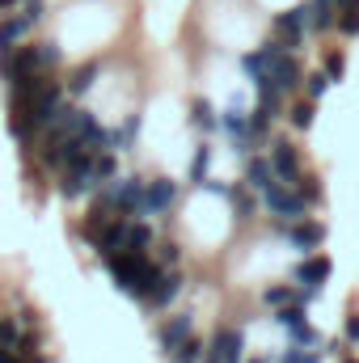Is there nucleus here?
<instances>
[{
  "label": "nucleus",
  "instance_id": "aec40b11",
  "mask_svg": "<svg viewBox=\"0 0 359 363\" xmlns=\"http://www.w3.org/2000/svg\"><path fill=\"white\" fill-rule=\"evenodd\" d=\"M97 72H101V64H97V60L81 64V68L72 72V81H68V93H77V97H81V93H89L93 81H97Z\"/></svg>",
  "mask_w": 359,
  "mask_h": 363
},
{
  "label": "nucleus",
  "instance_id": "7c9ffc66",
  "mask_svg": "<svg viewBox=\"0 0 359 363\" xmlns=\"http://www.w3.org/2000/svg\"><path fill=\"white\" fill-rule=\"evenodd\" d=\"M326 77H330V81H338V77H343V55H338V51H334V55H326Z\"/></svg>",
  "mask_w": 359,
  "mask_h": 363
},
{
  "label": "nucleus",
  "instance_id": "2eb2a0df",
  "mask_svg": "<svg viewBox=\"0 0 359 363\" xmlns=\"http://www.w3.org/2000/svg\"><path fill=\"white\" fill-rule=\"evenodd\" d=\"M30 26H34V21H30L26 13H21V17H4V21H0V51L21 47V38L30 34Z\"/></svg>",
  "mask_w": 359,
  "mask_h": 363
},
{
  "label": "nucleus",
  "instance_id": "20e7f679",
  "mask_svg": "<svg viewBox=\"0 0 359 363\" xmlns=\"http://www.w3.org/2000/svg\"><path fill=\"white\" fill-rule=\"evenodd\" d=\"M263 199H267V207L275 216H287V224H300V216H304V207H309V203L300 199V190H296V186H283V182H275Z\"/></svg>",
  "mask_w": 359,
  "mask_h": 363
},
{
  "label": "nucleus",
  "instance_id": "ddd939ff",
  "mask_svg": "<svg viewBox=\"0 0 359 363\" xmlns=\"http://www.w3.org/2000/svg\"><path fill=\"white\" fill-rule=\"evenodd\" d=\"M309 26H313L317 34L334 30V26H338V0H309Z\"/></svg>",
  "mask_w": 359,
  "mask_h": 363
},
{
  "label": "nucleus",
  "instance_id": "e433bc0d",
  "mask_svg": "<svg viewBox=\"0 0 359 363\" xmlns=\"http://www.w3.org/2000/svg\"><path fill=\"white\" fill-rule=\"evenodd\" d=\"M351 9H359V0H355V4H351Z\"/></svg>",
  "mask_w": 359,
  "mask_h": 363
},
{
  "label": "nucleus",
  "instance_id": "6ab92c4d",
  "mask_svg": "<svg viewBox=\"0 0 359 363\" xmlns=\"http://www.w3.org/2000/svg\"><path fill=\"white\" fill-rule=\"evenodd\" d=\"M178 287H182V274H178V271H165L161 279H157V287L148 291V300H153V304L161 308V304H170V300L178 296Z\"/></svg>",
  "mask_w": 359,
  "mask_h": 363
},
{
  "label": "nucleus",
  "instance_id": "4c0bfd02",
  "mask_svg": "<svg viewBox=\"0 0 359 363\" xmlns=\"http://www.w3.org/2000/svg\"><path fill=\"white\" fill-rule=\"evenodd\" d=\"M254 363H267V359H254Z\"/></svg>",
  "mask_w": 359,
  "mask_h": 363
},
{
  "label": "nucleus",
  "instance_id": "423d86ee",
  "mask_svg": "<svg viewBox=\"0 0 359 363\" xmlns=\"http://www.w3.org/2000/svg\"><path fill=\"white\" fill-rule=\"evenodd\" d=\"M34 72H43V64H38V47H13V51H0V77H4V81L34 77Z\"/></svg>",
  "mask_w": 359,
  "mask_h": 363
},
{
  "label": "nucleus",
  "instance_id": "f257e3e1",
  "mask_svg": "<svg viewBox=\"0 0 359 363\" xmlns=\"http://www.w3.org/2000/svg\"><path fill=\"white\" fill-rule=\"evenodd\" d=\"M101 262H106V271L114 274V283H118L123 291L144 296V300H148V291H153V287H157V279H161V267H157L148 254L118 250V254H101Z\"/></svg>",
  "mask_w": 359,
  "mask_h": 363
},
{
  "label": "nucleus",
  "instance_id": "4468645a",
  "mask_svg": "<svg viewBox=\"0 0 359 363\" xmlns=\"http://www.w3.org/2000/svg\"><path fill=\"white\" fill-rule=\"evenodd\" d=\"M326 279H330V258H304L296 267V283H304L309 291H317Z\"/></svg>",
  "mask_w": 359,
  "mask_h": 363
},
{
  "label": "nucleus",
  "instance_id": "2f4dec72",
  "mask_svg": "<svg viewBox=\"0 0 359 363\" xmlns=\"http://www.w3.org/2000/svg\"><path fill=\"white\" fill-rule=\"evenodd\" d=\"M203 169H207V148H199V157H194V169H190V182H203Z\"/></svg>",
  "mask_w": 359,
  "mask_h": 363
},
{
  "label": "nucleus",
  "instance_id": "58836bf2",
  "mask_svg": "<svg viewBox=\"0 0 359 363\" xmlns=\"http://www.w3.org/2000/svg\"><path fill=\"white\" fill-rule=\"evenodd\" d=\"M347 363H355V359H347Z\"/></svg>",
  "mask_w": 359,
  "mask_h": 363
},
{
  "label": "nucleus",
  "instance_id": "9d476101",
  "mask_svg": "<svg viewBox=\"0 0 359 363\" xmlns=\"http://www.w3.org/2000/svg\"><path fill=\"white\" fill-rule=\"evenodd\" d=\"M241 347H245L241 330H233V325L216 330V338H211V363H237L241 359Z\"/></svg>",
  "mask_w": 359,
  "mask_h": 363
},
{
  "label": "nucleus",
  "instance_id": "dca6fc26",
  "mask_svg": "<svg viewBox=\"0 0 359 363\" xmlns=\"http://www.w3.org/2000/svg\"><path fill=\"white\" fill-rule=\"evenodd\" d=\"M279 228L292 237L296 250H313V245H321V237H326V228H317V224H279Z\"/></svg>",
  "mask_w": 359,
  "mask_h": 363
},
{
  "label": "nucleus",
  "instance_id": "c85d7f7f",
  "mask_svg": "<svg viewBox=\"0 0 359 363\" xmlns=\"http://www.w3.org/2000/svg\"><path fill=\"white\" fill-rule=\"evenodd\" d=\"M93 169H97V182H110V178H114V157H106V152H101V157L93 161Z\"/></svg>",
  "mask_w": 359,
  "mask_h": 363
},
{
  "label": "nucleus",
  "instance_id": "f03ea898",
  "mask_svg": "<svg viewBox=\"0 0 359 363\" xmlns=\"http://www.w3.org/2000/svg\"><path fill=\"white\" fill-rule=\"evenodd\" d=\"M144 178H123L114 182L110 190H106V203H110V211L114 216H123V220H131V216H140V207H144Z\"/></svg>",
  "mask_w": 359,
  "mask_h": 363
},
{
  "label": "nucleus",
  "instance_id": "b1692460",
  "mask_svg": "<svg viewBox=\"0 0 359 363\" xmlns=\"http://www.w3.org/2000/svg\"><path fill=\"white\" fill-rule=\"evenodd\" d=\"M296 190H300V199H304V203H321V182L313 178V174H300Z\"/></svg>",
  "mask_w": 359,
  "mask_h": 363
},
{
  "label": "nucleus",
  "instance_id": "473e14b6",
  "mask_svg": "<svg viewBox=\"0 0 359 363\" xmlns=\"http://www.w3.org/2000/svg\"><path fill=\"white\" fill-rule=\"evenodd\" d=\"M279 363H317V355H313V351H287Z\"/></svg>",
  "mask_w": 359,
  "mask_h": 363
},
{
  "label": "nucleus",
  "instance_id": "1a4fd4ad",
  "mask_svg": "<svg viewBox=\"0 0 359 363\" xmlns=\"http://www.w3.org/2000/svg\"><path fill=\"white\" fill-rule=\"evenodd\" d=\"M174 194H178V186L170 178H153L144 186V207H140V216H161V211L174 203Z\"/></svg>",
  "mask_w": 359,
  "mask_h": 363
},
{
  "label": "nucleus",
  "instance_id": "393cba45",
  "mask_svg": "<svg viewBox=\"0 0 359 363\" xmlns=\"http://www.w3.org/2000/svg\"><path fill=\"white\" fill-rule=\"evenodd\" d=\"M60 60H64V51H60L55 43H38V64H43V72H51Z\"/></svg>",
  "mask_w": 359,
  "mask_h": 363
},
{
  "label": "nucleus",
  "instance_id": "c9c22d12",
  "mask_svg": "<svg viewBox=\"0 0 359 363\" xmlns=\"http://www.w3.org/2000/svg\"><path fill=\"white\" fill-rule=\"evenodd\" d=\"M17 4H26V0H0V13H4V9H17Z\"/></svg>",
  "mask_w": 359,
  "mask_h": 363
},
{
  "label": "nucleus",
  "instance_id": "39448f33",
  "mask_svg": "<svg viewBox=\"0 0 359 363\" xmlns=\"http://www.w3.org/2000/svg\"><path fill=\"white\" fill-rule=\"evenodd\" d=\"M304 26H309V4H296L287 13L275 17V43L279 47H300L304 43Z\"/></svg>",
  "mask_w": 359,
  "mask_h": 363
},
{
  "label": "nucleus",
  "instance_id": "72a5a7b5",
  "mask_svg": "<svg viewBox=\"0 0 359 363\" xmlns=\"http://www.w3.org/2000/svg\"><path fill=\"white\" fill-rule=\"evenodd\" d=\"M347 338L359 342V317H347Z\"/></svg>",
  "mask_w": 359,
  "mask_h": 363
},
{
  "label": "nucleus",
  "instance_id": "5701e85b",
  "mask_svg": "<svg viewBox=\"0 0 359 363\" xmlns=\"http://www.w3.org/2000/svg\"><path fill=\"white\" fill-rule=\"evenodd\" d=\"M203 359V342L199 338H186L178 351H174V363H199Z\"/></svg>",
  "mask_w": 359,
  "mask_h": 363
},
{
  "label": "nucleus",
  "instance_id": "c756f323",
  "mask_svg": "<svg viewBox=\"0 0 359 363\" xmlns=\"http://www.w3.org/2000/svg\"><path fill=\"white\" fill-rule=\"evenodd\" d=\"M326 89H330V77H326V72H313V77H309V97H321Z\"/></svg>",
  "mask_w": 359,
  "mask_h": 363
},
{
  "label": "nucleus",
  "instance_id": "a878e982",
  "mask_svg": "<svg viewBox=\"0 0 359 363\" xmlns=\"http://www.w3.org/2000/svg\"><path fill=\"white\" fill-rule=\"evenodd\" d=\"M292 127H300V131H309V127H313V101L292 106Z\"/></svg>",
  "mask_w": 359,
  "mask_h": 363
},
{
  "label": "nucleus",
  "instance_id": "4be33fe9",
  "mask_svg": "<svg viewBox=\"0 0 359 363\" xmlns=\"http://www.w3.org/2000/svg\"><path fill=\"white\" fill-rule=\"evenodd\" d=\"M148 245H153V233H148L144 224H131V228H127V245H123V250H131V254H144Z\"/></svg>",
  "mask_w": 359,
  "mask_h": 363
},
{
  "label": "nucleus",
  "instance_id": "f8f14e48",
  "mask_svg": "<svg viewBox=\"0 0 359 363\" xmlns=\"http://www.w3.org/2000/svg\"><path fill=\"white\" fill-rule=\"evenodd\" d=\"M275 182H279V178H275V165H270V157H254V161L245 165V186H250V190L267 194Z\"/></svg>",
  "mask_w": 359,
  "mask_h": 363
},
{
  "label": "nucleus",
  "instance_id": "bb28decb",
  "mask_svg": "<svg viewBox=\"0 0 359 363\" xmlns=\"http://www.w3.org/2000/svg\"><path fill=\"white\" fill-rule=\"evenodd\" d=\"M194 123H199L203 131H211V127H216V114H211V106H207L203 97H194Z\"/></svg>",
  "mask_w": 359,
  "mask_h": 363
},
{
  "label": "nucleus",
  "instance_id": "f3484780",
  "mask_svg": "<svg viewBox=\"0 0 359 363\" xmlns=\"http://www.w3.org/2000/svg\"><path fill=\"white\" fill-rule=\"evenodd\" d=\"M275 321H279V325H283V330H287L296 342H313V330H309V321H304V313H300L296 304H292V308H283Z\"/></svg>",
  "mask_w": 359,
  "mask_h": 363
},
{
  "label": "nucleus",
  "instance_id": "a211bd4d",
  "mask_svg": "<svg viewBox=\"0 0 359 363\" xmlns=\"http://www.w3.org/2000/svg\"><path fill=\"white\" fill-rule=\"evenodd\" d=\"M186 338H190V317H186V313H182V317H170V321L161 325V342H165V351H170V355L178 351Z\"/></svg>",
  "mask_w": 359,
  "mask_h": 363
},
{
  "label": "nucleus",
  "instance_id": "0eeeda50",
  "mask_svg": "<svg viewBox=\"0 0 359 363\" xmlns=\"http://www.w3.org/2000/svg\"><path fill=\"white\" fill-rule=\"evenodd\" d=\"M283 55V47L270 38V43H263L258 51H250V55H241V72L254 81V85H263V81H270V68H275V60Z\"/></svg>",
  "mask_w": 359,
  "mask_h": 363
},
{
  "label": "nucleus",
  "instance_id": "412c9836",
  "mask_svg": "<svg viewBox=\"0 0 359 363\" xmlns=\"http://www.w3.org/2000/svg\"><path fill=\"white\" fill-rule=\"evenodd\" d=\"M136 131H140V114H131V118L123 123V131H110V148H118V152H123V148L136 140Z\"/></svg>",
  "mask_w": 359,
  "mask_h": 363
},
{
  "label": "nucleus",
  "instance_id": "9b49d317",
  "mask_svg": "<svg viewBox=\"0 0 359 363\" xmlns=\"http://www.w3.org/2000/svg\"><path fill=\"white\" fill-rule=\"evenodd\" d=\"M300 81H304L300 64H296L292 55H279V60H275V68H270V85H275L279 93H292V89H300Z\"/></svg>",
  "mask_w": 359,
  "mask_h": 363
},
{
  "label": "nucleus",
  "instance_id": "7ed1b4c3",
  "mask_svg": "<svg viewBox=\"0 0 359 363\" xmlns=\"http://www.w3.org/2000/svg\"><path fill=\"white\" fill-rule=\"evenodd\" d=\"M60 106H64V97H60V85L51 81L47 89L34 93V97H30L26 106H17V110H21L34 127H51V123H55V114H60Z\"/></svg>",
  "mask_w": 359,
  "mask_h": 363
},
{
  "label": "nucleus",
  "instance_id": "cd10ccee",
  "mask_svg": "<svg viewBox=\"0 0 359 363\" xmlns=\"http://www.w3.org/2000/svg\"><path fill=\"white\" fill-rule=\"evenodd\" d=\"M338 30H343L347 38H355V34H359V9H343V17H338Z\"/></svg>",
  "mask_w": 359,
  "mask_h": 363
},
{
  "label": "nucleus",
  "instance_id": "f704fd0d",
  "mask_svg": "<svg viewBox=\"0 0 359 363\" xmlns=\"http://www.w3.org/2000/svg\"><path fill=\"white\" fill-rule=\"evenodd\" d=\"M178 258V245H161V262H174Z\"/></svg>",
  "mask_w": 359,
  "mask_h": 363
},
{
  "label": "nucleus",
  "instance_id": "6e6552de",
  "mask_svg": "<svg viewBox=\"0 0 359 363\" xmlns=\"http://www.w3.org/2000/svg\"><path fill=\"white\" fill-rule=\"evenodd\" d=\"M270 148H275V152H270L275 178L283 182V186H296V182H300V174H304V165H300V152H296V144H287V140H275Z\"/></svg>",
  "mask_w": 359,
  "mask_h": 363
}]
</instances>
